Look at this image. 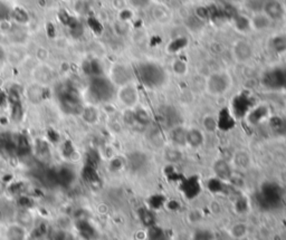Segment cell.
I'll return each mask as SVG.
<instances>
[{"label": "cell", "instance_id": "1", "mask_svg": "<svg viewBox=\"0 0 286 240\" xmlns=\"http://www.w3.org/2000/svg\"><path fill=\"white\" fill-rule=\"evenodd\" d=\"M136 77L140 81L145 89L154 91L164 87L168 81L167 70L155 62H142L140 63L136 70Z\"/></svg>", "mask_w": 286, "mask_h": 240}, {"label": "cell", "instance_id": "2", "mask_svg": "<svg viewBox=\"0 0 286 240\" xmlns=\"http://www.w3.org/2000/svg\"><path fill=\"white\" fill-rule=\"evenodd\" d=\"M88 95L93 104H104L116 96V86L104 75L94 76L89 83Z\"/></svg>", "mask_w": 286, "mask_h": 240}, {"label": "cell", "instance_id": "3", "mask_svg": "<svg viewBox=\"0 0 286 240\" xmlns=\"http://www.w3.org/2000/svg\"><path fill=\"white\" fill-rule=\"evenodd\" d=\"M31 146L26 136L16 133H0V154L7 157H23L30 153Z\"/></svg>", "mask_w": 286, "mask_h": 240}, {"label": "cell", "instance_id": "4", "mask_svg": "<svg viewBox=\"0 0 286 240\" xmlns=\"http://www.w3.org/2000/svg\"><path fill=\"white\" fill-rule=\"evenodd\" d=\"M233 86V77L226 70L210 74L206 79V91L212 96H223Z\"/></svg>", "mask_w": 286, "mask_h": 240}, {"label": "cell", "instance_id": "5", "mask_svg": "<svg viewBox=\"0 0 286 240\" xmlns=\"http://www.w3.org/2000/svg\"><path fill=\"white\" fill-rule=\"evenodd\" d=\"M283 194L279 187L275 183H265L258 192V205L267 210L275 209L280 206Z\"/></svg>", "mask_w": 286, "mask_h": 240}, {"label": "cell", "instance_id": "6", "mask_svg": "<svg viewBox=\"0 0 286 240\" xmlns=\"http://www.w3.org/2000/svg\"><path fill=\"white\" fill-rule=\"evenodd\" d=\"M256 105L255 100L252 96L250 92L241 91L238 94L234 96V99L231 100V104L229 110L233 113L236 119L245 118L247 113L250 112L252 108Z\"/></svg>", "mask_w": 286, "mask_h": 240}, {"label": "cell", "instance_id": "7", "mask_svg": "<svg viewBox=\"0 0 286 240\" xmlns=\"http://www.w3.org/2000/svg\"><path fill=\"white\" fill-rule=\"evenodd\" d=\"M262 84L269 91H283L286 87V67L269 68L262 76Z\"/></svg>", "mask_w": 286, "mask_h": 240}, {"label": "cell", "instance_id": "8", "mask_svg": "<svg viewBox=\"0 0 286 240\" xmlns=\"http://www.w3.org/2000/svg\"><path fill=\"white\" fill-rule=\"evenodd\" d=\"M59 104L62 110L67 114H80L83 110L77 92L73 89H64L59 93Z\"/></svg>", "mask_w": 286, "mask_h": 240}, {"label": "cell", "instance_id": "9", "mask_svg": "<svg viewBox=\"0 0 286 240\" xmlns=\"http://www.w3.org/2000/svg\"><path fill=\"white\" fill-rule=\"evenodd\" d=\"M134 77H136V73L127 64L116 63L110 69L109 78L116 87L133 83Z\"/></svg>", "mask_w": 286, "mask_h": 240}, {"label": "cell", "instance_id": "10", "mask_svg": "<svg viewBox=\"0 0 286 240\" xmlns=\"http://www.w3.org/2000/svg\"><path fill=\"white\" fill-rule=\"evenodd\" d=\"M116 99L126 108H134L139 105L140 93L134 83L117 87Z\"/></svg>", "mask_w": 286, "mask_h": 240}, {"label": "cell", "instance_id": "11", "mask_svg": "<svg viewBox=\"0 0 286 240\" xmlns=\"http://www.w3.org/2000/svg\"><path fill=\"white\" fill-rule=\"evenodd\" d=\"M254 54H255V50H254L253 44L246 39L236 41L231 47V56L238 64L250 63L254 57Z\"/></svg>", "mask_w": 286, "mask_h": 240}, {"label": "cell", "instance_id": "12", "mask_svg": "<svg viewBox=\"0 0 286 240\" xmlns=\"http://www.w3.org/2000/svg\"><path fill=\"white\" fill-rule=\"evenodd\" d=\"M179 189L186 199L193 200L201 194L202 183L198 176L185 177L180 180Z\"/></svg>", "mask_w": 286, "mask_h": 240}, {"label": "cell", "instance_id": "13", "mask_svg": "<svg viewBox=\"0 0 286 240\" xmlns=\"http://www.w3.org/2000/svg\"><path fill=\"white\" fill-rule=\"evenodd\" d=\"M262 12L267 17L274 21H278L285 18V7L278 0H264L262 5Z\"/></svg>", "mask_w": 286, "mask_h": 240}, {"label": "cell", "instance_id": "14", "mask_svg": "<svg viewBox=\"0 0 286 240\" xmlns=\"http://www.w3.org/2000/svg\"><path fill=\"white\" fill-rule=\"evenodd\" d=\"M271 116V110L266 104H256L247 113L245 119L252 127H257Z\"/></svg>", "mask_w": 286, "mask_h": 240}, {"label": "cell", "instance_id": "15", "mask_svg": "<svg viewBox=\"0 0 286 240\" xmlns=\"http://www.w3.org/2000/svg\"><path fill=\"white\" fill-rule=\"evenodd\" d=\"M214 177L220 179L221 181L229 183L234 176V169L230 163L225 159H217L213 165Z\"/></svg>", "mask_w": 286, "mask_h": 240}, {"label": "cell", "instance_id": "16", "mask_svg": "<svg viewBox=\"0 0 286 240\" xmlns=\"http://www.w3.org/2000/svg\"><path fill=\"white\" fill-rule=\"evenodd\" d=\"M149 163L148 156L142 152H132L131 154H129L127 159V166L129 170H131L133 173H140L147 168Z\"/></svg>", "mask_w": 286, "mask_h": 240}, {"label": "cell", "instance_id": "17", "mask_svg": "<svg viewBox=\"0 0 286 240\" xmlns=\"http://www.w3.org/2000/svg\"><path fill=\"white\" fill-rule=\"evenodd\" d=\"M205 141H206V136H205L202 129L196 127L187 129V145L190 146L191 149H200L205 144Z\"/></svg>", "mask_w": 286, "mask_h": 240}, {"label": "cell", "instance_id": "18", "mask_svg": "<svg viewBox=\"0 0 286 240\" xmlns=\"http://www.w3.org/2000/svg\"><path fill=\"white\" fill-rule=\"evenodd\" d=\"M236 121L237 119L229 110V107H225L219 112L217 116L218 130H220L221 132H228V131L235 128Z\"/></svg>", "mask_w": 286, "mask_h": 240}, {"label": "cell", "instance_id": "19", "mask_svg": "<svg viewBox=\"0 0 286 240\" xmlns=\"http://www.w3.org/2000/svg\"><path fill=\"white\" fill-rule=\"evenodd\" d=\"M251 28L255 31H265L271 28L273 21L267 16L261 12H256L252 17H250Z\"/></svg>", "mask_w": 286, "mask_h": 240}, {"label": "cell", "instance_id": "20", "mask_svg": "<svg viewBox=\"0 0 286 240\" xmlns=\"http://www.w3.org/2000/svg\"><path fill=\"white\" fill-rule=\"evenodd\" d=\"M169 138L172 145L179 149L183 148L187 145V129L179 124L175 125L170 129Z\"/></svg>", "mask_w": 286, "mask_h": 240}, {"label": "cell", "instance_id": "21", "mask_svg": "<svg viewBox=\"0 0 286 240\" xmlns=\"http://www.w3.org/2000/svg\"><path fill=\"white\" fill-rule=\"evenodd\" d=\"M268 125L272 132L280 136V138H285L286 136V117L282 115H271L268 117Z\"/></svg>", "mask_w": 286, "mask_h": 240}, {"label": "cell", "instance_id": "22", "mask_svg": "<svg viewBox=\"0 0 286 240\" xmlns=\"http://www.w3.org/2000/svg\"><path fill=\"white\" fill-rule=\"evenodd\" d=\"M268 48L273 54L276 55H283L286 53V35L276 34L269 38Z\"/></svg>", "mask_w": 286, "mask_h": 240}, {"label": "cell", "instance_id": "23", "mask_svg": "<svg viewBox=\"0 0 286 240\" xmlns=\"http://www.w3.org/2000/svg\"><path fill=\"white\" fill-rule=\"evenodd\" d=\"M138 217L145 228H150V227L156 225L155 211L148 208V207H141V208H139Z\"/></svg>", "mask_w": 286, "mask_h": 240}, {"label": "cell", "instance_id": "24", "mask_svg": "<svg viewBox=\"0 0 286 240\" xmlns=\"http://www.w3.org/2000/svg\"><path fill=\"white\" fill-rule=\"evenodd\" d=\"M6 236L8 240H27L28 232H27V228L16 222L8 227Z\"/></svg>", "mask_w": 286, "mask_h": 240}, {"label": "cell", "instance_id": "25", "mask_svg": "<svg viewBox=\"0 0 286 240\" xmlns=\"http://www.w3.org/2000/svg\"><path fill=\"white\" fill-rule=\"evenodd\" d=\"M76 228L80 236L84 239L92 240L96 237V230L95 228L92 226V223L86 219H79L76 222Z\"/></svg>", "mask_w": 286, "mask_h": 240}, {"label": "cell", "instance_id": "26", "mask_svg": "<svg viewBox=\"0 0 286 240\" xmlns=\"http://www.w3.org/2000/svg\"><path fill=\"white\" fill-rule=\"evenodd\" d=\"M133 114H134V121H136V124L141 125V127H148V125H150L151 121H152V117H151V114L149 113V111L142 106L134 107Z\"/></svg>", "mask_w": 286, "mask_h": 240}, {"label": "cell", "instance_id": "27", "mask_svg": "<svg viewBox=\"0 0 286 240\" xmlns=\"http://www.w3.org/2000/svg\"><path fill=\"white\" fill-rule=\"evenodd\" d=\"M170 233L167 229L154 225L148 228L147 240H170Z\"/></svg>", "mask_w": 286, "mask_h": 240}, {"label": "cell", "instance_id": "28", "mask_svg": "<svg viewBox=\"0 0 286 240\" xmlns=\"http://www.w3.org/2000/svg\"><path fill=\"white\" fill-rule=\"evenodd\" d=\"M233 25L236 30L241 32V34H246V32H250L252 30L250 18L246 17L245 15H235L233 17Z\"/></svg>", "mask_w": 286, "mask_h": 240}, {"label": "cell", "instance_id": "29", "mask_svg": "<svg viewBox=\"0 0 286 240\" xmlns=\"http://www.w3.org/2000/svg\"><path fill=\"white\" fill-rule=\"evenodd\" d=\"M201 125L203 132L207 133H215L218 131V122L217 116L213 115V114H207L201 119Z\"/></svg>", "mask_w": 286, "mask_h": 240}, {"label": "cell", "instance_id": "30", "mask_svg": "<svg viewBox=\"0 0 286 240\" xmlns=\"http://www.w3.org/2000/svg\"><path fill=\"white\" fill-rule=\"evenodd\" d=\"M228 187V183L227 182H224L221 181L220 179L213 177L212 179H209L207 181V188L210 191V192H213L215 194H219V193H224L226 189Z\"/></svg>", "mask_w": 286, "mask_h": 240}, {"label": "cell", "instance_id": "31", "mask_svg": "<svg viewBox=\"0 0 286 240\" xmlns=\"http://www.w3.org/2000/svg\"><path fill=\"white\" fill-rule=\"evenodd\" d=\"M148 208L152 209L156 212V210H160L162 207H166L167 205V198L165 195L160 193H154L152 195H150L149 199L147 200Z\"/></svg>", "mask_w": 286, "mask_h": 240}, {"label": "cell", "instance_id": "32", "mask_svg": "<svg viewBox=\"0 0 286 240\" xmlns=\"http://www.w3.org/2000/svg\"><path fill=\"white\" fill-rule=\"evenodd\" d=\"M80 115H82L83 119L89 124H94L98 122L99 119V111L96 110V107L94 105H90L83 107L82 112H80Z\"/></svg>", "mask_w": 286, "mask_h": 240}, {"label": "cell", "instance_id": "33", "mask_svg": "<svg viewBox=\"0 0 286 240\" xmlns=\"http://www.w3.org/2000/svg\"><path fill=\"white\" fill-rule=\"evenodd\" d=\"M182 152L180 151L179 148H176V146L172 145L171 148H168L165 151V160L168 161L171 166L176 165V163L180 162L182 160Z\"/></svg>", "mask_w": 286, "mask_h": 240}, {"label": "cell", "instance_id": "34", "mask_svg": "<svg viewBox=\"0 0 286 240\" xmlns=\"http://www.w3.org/2000/svg\"><path fill=\"white\" fill-rule=\"evenodd\" d=\"M15 216L13 205L6 200H0V221H7Z\"/></svg>", "mask_w": 286, "mask_h": 240}, {"label": "cell", "instance_id": "35", "mask_svg": "<svg viewBox=\"0 0 286 240\" xmlns=\"http://www.w3.org/2000/svg\"><path fill=\"white\" fill-rule=\"evenodd\" d=\"M234 165L237 169H247L251 165V156L245 151L236 152L234 155Z\"/></svg>", "mask_w": 286, "mask_h": 240}, {"label": "cell", "instance_id": "36", "mask_svg": "<svg viewBox=\"0 0 286 240\" xmlns=\"http://www.w3.org/2000/svg\"><path fill=\"white\" fill-rule=\"evenodd\" d=\"M53 77L52 70L46 66H39L35 69V78L38 81V83L46 84Z\"/></svg>", "mask_w": 286, "mask_h": 240}, {"label": "cell", "instance_id": "37", "mask_svg": "<svg viewBox=\"0 0 286 240\" xmlns=\"http://www.w3.org/2000/svg\"><path fill=\"white\" fill-rule=\"evenodd\" d=\"M171 68L177 76H185L188 73V65L181 58H177L171 63Z\"/></svg>", "mask_w": 286, "mask_h": 240}, {"label": "cell", "instance_id": "38", "mask_svg": "<svg viewBox=\"0 0 286 240\" xmlns=\"http://www.w3.org/2000/svg\"><path fill=\"white\" fill-rule=\"evenodd\" d=\"M192 240H215V234L212 230L209 229H197L193 232Z\"/></svg>", "mask_w": 286, "mask_h": 240}, {"label": "cell", "instance_id": "39", "mask_svg": "<svg viewBox=\"0 0 286 240\" xmlns=\"http://www.w3.org/2000/svg\"><path fill=\"white\" fill-rule=\"evenodd\" d=\"M28 97H29V100L34 103L40 102L43 99V90H42L40 85L36 84V85L30 86L28 90Z\"/></svg>", "mask_w": 286, "mask_h": 240}, {"label": "cell", "instance_id": "40", "mask_svg": "<svg viewBox=\"0 0 286 240\" xmlns=\"http://www.w3.org/2000/svg\"><path fill=\"white\" fill-rule=\"evenodd\" d=\"M248 207H250V204H248V200L244 195H240L239 198H237L235 201V209L238 214H245L248 210Z\"/></svg>", "mask_w": 286, "mask_h": 240}, {"label": "cell", "instance_id": "41", "mask_svg": "<svg viewBox=\"0 0 286 240\" xmlns=\"http://www.w3.org/2000/svg\"><path fill=\"white\" fill-rule=\"evenodd\" d=\"M48 240H72V237L71 234L66 232L65 230H63V229H58V230L53 231L50 234Z\"/></svg>", "mask_w": 286, "mask_h": 240}, {"label": "cell", "instance_id": "42", "mask_svg": "<svg viewBox=\"0 0 286 240\" xmlns=\"http://www.w3.org/2000/svg\"><path fill=\"white\" fill-rule=\"evenodd\" d=\"M231 233H233L234 237L236 238L244 237L247 233V226L244 225V223H236V225L231 228Z\"/></svg>", "mask_w": 286, "mask_h": 240}, {"label": "cell", "instance_id": "43", "mask_svg": "<svg viewBox=\"0 0 286 240\" xmlns=\"http://www.w3.org/2000/svg\"><path fill=\"white\" fill-rule=\"evenodd\" d=\"M129 2H130L133 7L142 9V8H147L149 6L151 0H129Z\"/></svg>", "mask_w": 286, "mask_h": 240}, {"label": "cell", "instance_id": "44", "mask_svg": "<svg viewBox=\"0 0 286 240\" xmlns=\"http://www.w3.org/2000/svg\"><path fill=\"white\" fill-rule=\"evenodd\" d=\"M123 168V162L120 160V157L116 156L114 157V159L112 160L111 162V169L112 170H121V169Z\"/></svg>", "mask_w": 286, "mask_h": 240}, {"label": "cell", "instance_id": "45", "mask_svg": "<svg viewBox=\"0 0 286 240\" xmlns=\"http://www.w3.org/2000/svg\"><path fill=\"white\" fill-rule=\"evenodd\" d=\"M4 58H5V53L2 48H0V65H2V63L4 62Z\"/></svg>", "mask_w": 286, "mask_h": 240}, {"label": "cell", "instance_id": "46", "mask_svg": "<svg viewBox=\"0 0 286 240\" xmlns=\"http://www.w3.org/2000/svg\"><path fill=\"white\" fill-rule=\"evenodd\" d=\"M216 2H225V0H216Z\"/></svg>", "mask_w": 286, "mask_h": 240}, {"label": "cell", "instance_id": "47", "mask_svg": "<svg viewBox=\"0 0 286 240\" xmlns=\"http://www.w3.org/2000/svg\"><path fill=\"white\" fill-rule=\"evenodd\" d=\"M283 91H284V92H285V93H286V87H285V89H284V90H283Z\"/></svg>", "mask_w": 286, "mask_h": 240}, {"label": "cell", "instance_id": "48", "mask_svg": "<svg viewBox=\"0 0 286 240\" xmlns=\"http://www.w3.org/2000/svg\"><path fill=\"white\" fill-rule=\"evenodd\" d=\"M285 26H286V18H285Z\"/></svg>", "mask_w": 286, "mask_h": 240}]
</instances>
